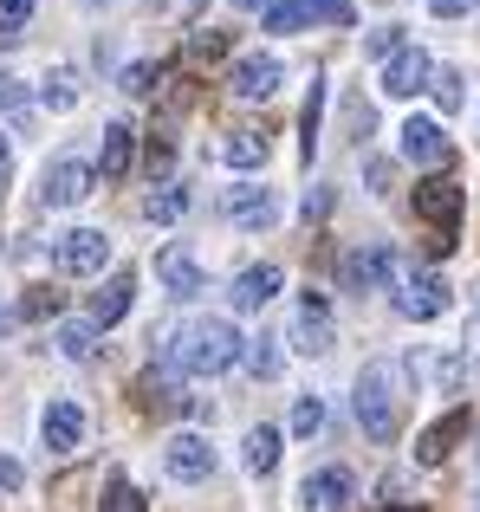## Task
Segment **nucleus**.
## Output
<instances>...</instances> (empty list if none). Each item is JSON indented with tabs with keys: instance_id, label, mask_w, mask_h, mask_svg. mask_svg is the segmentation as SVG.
Wrapping results in <instances>:
<instances>
[{
	"instance_id": "nucleus-31",
	"label": "nucleus",
	"mask_w": 480,
	"mask_h": 512,
	"mask_svg": "<svg viewBox=\"0 0 480 512\" xmlns=\"http://www.w3.org/2000/svg\"><path fill=\"white\" fill-rule=\"evenodd\" d=\"M240 363H247L253 376H279V338H253V344H247V357H240Z\"/></svg>"
},
{
	"instance_id": "nucleus-26",
	"label": "nucleus",
	"mask_w": 480,
	"mask_h": 512,
	"mask_svg": "<svg viewBox=\"0 0 480 512\" xmlns=\"http://www.w3.org/2000/svg\"><path fill=\"white\" fill-rule=\"evenodd\" d=\"M143 214H150V221H182V214H189V188H176V182H163V188H156V195L150 201H143Z\"/></svg>"
},
{
	"instance_id": "nucleus-8",
	"label": "nucleus",
	"mask_w": 480,
	"mask_h": 512,
	"mask_svg": "<svg viewBox=\"0 0 480 512\" xmlns=\"http://www.w3.org/2000/svg\"><path fill=\"white\" fill-rule=\"evenodd\" d=\"M390 273H396V247H390V240H377V247H357V253H344V260H338L344 292H377Z\"/></svg>"
},
{
	"instance_id": "nucleus-13",
	"label": "nucleus",
	"mask_w": 480,
	"mask_h": 512,
	"mask_svg": "<svg viewBox=\"0 0 480 512\" xmlns=\"http://www.w3.org/2000/svg\"><path fill=\"white\" fill-rule=\"evenodd\" d=\"M351 493H357L351 467H318V474H305L299 500H305V512H344V506H351Z\"/></svg>"
},
{
	"instance_id": "nucleus-11",
	"label": "nucleus",
	"mask_w": 480,
	"mask_h": 512,
	"mask_svg": "<svg viewBox=\"0 0 480 512\" xmlns=\"http://www.w3.org/2000/svg\"><path fill=\"white\" fill-rule=\"evenodd\" d=\"M279 59L273 52H247V59H234V72H228V91L234 98H247V104H260V98H273L279 91Z\"/></svg>"
},
{
	"instance_id": "nucleus-27",
	"label": "nucleus",
	"mask_w": 480,
	"mask_h": 512,
	"mask_svg": "<svg viewBox=\"0 0 480 512\" xmlns=\"http://www.w3.org/2000/svg\"><path fill=\"white\" fill-rule=\"evenodd\" d=\"M247 467H253V474H273V467H279V428H253V435H247Z\"/></svg>"
},
{
	"instance_id": "nucleus-47",
	"label": "nucleus",
	"mask_w": 480,
	"mask_h": 512,
	"mask_svg": "<svg viewBox=\"0 0 480 512\" xmlns=\"http://www.w3.org/2000/svg\"><path fill=\"white\" fill-rule=\"evenodd\" d=\"M7 318H13V312H7V299H0V325H7Z\"/></svg>"
},
{
	"instance_id": "nucleus-46",
	"label": "nucleus",
	"mask_w": 480,
	"mask_h": 512,
	"mask_svg": "<svg viewBox=\"0 0 480 512\" xmlns=\"http://www.w3.org/2000/svg\"><path fill=\"white\" fill-rule=\"evenodd\" d=\"M377 512H422V506H416V500H409V506H377Z\"/></svg>"
},
{
	"instance_id": "nucleus-45",
	"label": "nucleus",
	"mask_w": 480,
	"mask_h": 512,
	"mask_svg": "<svg viewBox=\"0 0 480 512\" xmlns=\"http://www.w3.org/2000/svg\"><path fill=\"white\" fill-rule=\"evenodd\" d=\"M234 7H240V13H260V7H266V0H234Z\"/></svg>"
},
{
	"instance_id": "nucleus-16",
	"label": "nucleus",
	"mask_w": 480,
	"mask_h": 512,
	"mask_svg": "<svg viewBox=\"0 0 480 512\" xmlns=\"http://www.w3.org/2000/svg\"><path fill=\"white\" fill-rule=\"evenodd\" d=\"M228 221L234 227H273V214H279V201H273V188H260V182H247V188H228Z\"/></svg>"
},
{
	"instance_id": "nucleus-32",
	"label": "nucleus",
	"mask_w": 480,
	"mask_h": 512,
	"mask_svg": "<svg viewBox=\"0 0 480 512\" xmlns=\"http://www.w3.org/2000/svg\"><path fill=\"white\" fill-rule=\"evenodd\" d=\"M228 52V33H215V26H202V33H189V65H208Z\"/></svg>"
},
{
	"instance_id": "nucleus-24",
	"label": "nucleus",
	"mask_w": 480,
	"mask_h": 512,
	"mask_svg": "<svg viewBox=\"0 0 480 512\" xmlns=\"http://www.w3.org/2000/svg\"><path fill=\"white\" fill-rule=\"evenodd\" d=\"M39 98H46V111H72V104L85 98V85H78V72H72V65H52V72H46V85H39Z\"/></svg>"
},
{
	"instance_id": "nucleus-12",
	"label": "nucleus",
	"mask_w": 480,
	"mask_h": 512,
	"mask_svg": "<svg viewBox=\"0 0 480 512\" xmlns=\"http://www.w3.org/2000/svg\"><path fill=\"white\" fill-rule=\"evenodd\" d=\"M429 85H435V59L422 46H403L383 65V91H390V98H416V91H429Z\"/></svg>"
},
{
	"instance_id": "nucleus-18",
	"label": "nucleus",
	"mask_w": 480,
	"mask_h": 512,
	"mask_svg": "<svg viewBox=\"0 0 480 512\" xmlns=\"http://www.w3.org/2000/svg\"><path fill=\"white\" fill-rule=\"evenodd\" d=\"M396 137H403V156H409V163H429V169L448 163V137H442V124H435V117H409Z\"/></svg>"
},
{
	"instance_id": "nucleus-33",
	"label": "nucleus",
	"mask_w": 480,
	"mask_h": 512,
	"mask_svg": "<svg viewBox=\"0 0 480 512\" xmlns=\"http://www.w3.org/2000/svg\"><path fill=\"white\" fill-rule=\"evenodd\" d=\"M26 20H33V0H0V46H13Z\"/></svg>"
},
{
	"instance_id": "nucleus-40",
	"label": "nucleus",
	"mask_w": 480,
	"mask_h": 512,
	"mask_svg": "<svg viewBox=\"0 0 480 512\" xmlns=\"http://www.w3.org/2000/svg\"><path fill=\"white\" fill-rule=\"evenodd\" d=\"M364 182L377 188V195H390V163H383V156H370V163H364Z\"/></svg>"
},
{
	"instance_id": "nucleus-14",
	"label": "nucleus",
	"mask_w": 480,
	"mask_h": 512,
	"mask_svg": "<svg viewBox=\"0 0 480 512\" xmlns=\"http://www.w3.org/2000/svg\"><path fill=\"white\" fill-rule=\"evenodd\" d=\"M279 286H286V273H279L273 260H260V266H247V273L234 279L228 299H234V312H260V305H273V292H279Z\"/></svg>"
},
{
	"instance_id": "nucleus-41",
	"label": "nucleus",
	"mask_w": 480,
	"mask_h": 512,
	"mask_svg": "<svg viewBox=\"0 0 480 512\" xmlns=\"http://www.w3.org/2000/svg\"><path fill=\"white\" fill-rule=\"evenodd\" d=\"M26 312H33V318L39 312H59V292H33V299H26Z\"/></svg>"
},
{
	"instance_id": "nucleus-3",
	"label": "nucleus",
	"mask_w": 480,
	"mask_h": 512,
	"mask_svg": "<svg viewBox=\"0 0 480 512\" xmlns=\"http://www.w3.org/2000/svg\"><path fill=\"white\" fill-rule=\"evenodd\" d=\"M461 201H468V195H461L448 175H429V182H416V214L435 227V240H429L435 253L455 247V234H461Z\"/></svg>"
},
{
	"instance_id": "nucleus-22",
	"label": "nucleus",
	"mask_w": 480,
	"mask_h": 512,
	"mask_svg": "<svg viewBox=\"0 0 480 512\" xmlns=\"http://www.w3.org/2000/svg\"><path fill=\"white\" fill-rule=\"evenodd\" d=\"M130 124H104V150H98V169H104V182H117V175H130Z\"/></svg>"
},
{
	"instance_id": "nucleus-17",
	"label": "nucleus",
	"mask_w": 480,
	"mask_h": 512,
	"mask_svg": "<svg viewBox=\"0 0 480 512\" xmlns=\"http://www.w3.org/2000/svg\"><path fill=\"white\" fill-rule=\"evenodd\" d=\"M130 299H137V273H111L98 292H91V325H98V331H111L117 318L130 312Z\"/></svg>"
},
{
	"instance_id": "nucleus-44",
	"label": "nucleus",
	"mask_w": 480,
	"mask_h": 512,
	"mask_svg": "<svg viewBox=\"0 0 480 512\" xmlns=\"http://www.w3.org/2000/svg\"><path fill=\"white\" fill-rule=\"evenodd\" d=\"M7 169H13V156H7V143H0V188H7Z\"/></svg>"
},
{
	"instance_id": "nucleus-39",
	"label": "nucleus",
	"mask_w": 480,
	"mask_h": 512,
	"mask_svg": "<svg viewBox=\"0 0 480 512\" xmlns=\"http://www.w3.org/2000/svg\"><path fill=\"white\" fill-rule=\"evenodd\" d=\"M331 214V188H305V221H325Z\"/></svg>"
},
{
	"instance_id": "nucleus-29",
	"label": "nucleus",
	"mask_w": 480,
	"mask_h": 512,
	"mask_svg": "<svg viewBox=\"0 0 480 512\" xmlns=\"http://www.w3.org/2000/svg\"><path fill=\"white\" fill-rule=\"evenodd\" d=\"M52 338H59V350H65L72 363H85L91 350H98V325H59Z\"/></svg>"
},
{
	"instance_id": "nucleus-49",
	"label": "nucleus",
	"mask_w": 480,
	"mask_h": 512,
	"mask_svg": "<svg viewBox=\"0 0 480 512\" xmlns=\"http://www.w3.org/2000/svg\"><path fill=\"white\" fill-rule=\"evenodd\" d=\"M189 7H202V0H189Z\"/></svg>"
},
{
	"instance_id": "nucleus-20",
	"label": "nucleus",
	"mask_w": 480,
	"mask_h": 512,
	"mask_svg": "<svg viewBox=\"0 0 480 512\" xmlns=\"http://www.w3.org/2000/svg\"><path fill=\"white\" fill-rule=\"evenodd\" d=\"M39 435H46L52 454H72L78 441H85V409H78V402H52L46 422H39Z\"/></svg>"
},
{
	"instance_id": "nucleus-10",
	"label": "nucleus",
	"mask_w": 480,
	"mask_h": 512,
	"mask_svg": "<svg viewBox=\"0 0 480 512\" xmlns=\"http://www.w3.org/2000/svg\"><path fill=\"white\" fill-rule=\"evenodd\" d=\"M163 461H169V474H176V480H189V487H202V480L215 474V448H208V435H195V428L169 435Z\"/></svg>"
},
{
	"instance_id": "nucleus-5",
	"label": "nucleus",
	"mask_w": 480,
	"mask_h": 512,
	"mask_svg": "<svg viewBox=\"0 0 480 512\" xmlns=\"http://www.w3.org/2000/svg\"><path fill=\"white\" fill-rule=\"evenodd\" d=\"M98 188V169L85 163V156H59V163H46V175H39V208H78V201Z\"/></svg>"
},
{
	"instance_id": "nucleus-25",
	"label": "nucleus",
	"mask_w": 480,
	"mask_h": 512,
	"mask_svg": "<svg viewBox=\"0 0 480 512\" xmlns=\"http://www.w3.org/2000/svg\"><path fill=\"white\" fill-rule=\"evenodd\" d=\"M318 117H325V85L312 78V91H305V111H299V156L312 163V150H318Z\"/></svg>"
},
{
	"instance_id": "nucleus-34",
	"label": "nucleus",
	"mask_w": 480,
	"mask_h": 512,
	"mask_svg": "<svg viewBox=\"0 0 480 512\" xmlns=\"http://www.w3.org/2000/svg\"><path fill=\"white\" fill-rule=\"evenodd\" d=\"M156 78H163V65H150V59H137V65H124V78L117 85L130 91V98H143V91H156Z\"/></svg>"
},
{
	"instance_id": "nucleus-42",
	"label": "nucleus",
	"mask_w": 480,
	"mask_h": 512,
	"mask_svg": "<svg viewBox=\"0 0 480 512\" xmlns=\"http://www.w3.org/2000/svg\"><path fill=\"white\" fill-rule=\"evenodd\" d=\"M13 487H20V467H13L7 454H0V493H13Z\"/></svg>"
},
{
	"instance_id": "nucleus-7",
	"label": "nucleus",
	"mask_w": 480,
	"mask_h": 512,
	"mask_svg": "<svg viewBox=\"0 0 480 512\" xmlns=\"http://www.w3.org/2000/svg\"><path fill=\"white\" fill-rule=\"evenodd\" d=\"M312 20L351 26L357 7L351 0H273V7H266V33H299V26H312Z\"/></svg>"
},
{
	"instance_id": "nucleus-43",
	"label": "nucleus",
	"mask_w": 480,
	"mask_h": 512,
	"mask_svg": "<svg viewBox=\"0 0 480 512\" xmlns=\"http://www.w3.org/2000/svg\"><path fill=\"white\" fill-rule=\"evenodd\" d=\"M429 7H435V13H468L474 0H429Z\"/></svg>"
},
{
	"instance_id": "nucleus-28",
	"label": "nucleus",
	"mask_w": 480,
	"mask_h": 512,
	"mask_svg": "<svg viewBox=\"0 0 480 512\" xmlns=\"http://www.w3.org/2000/svg\"><path fill=\"white\" fill-rule=\"evenodd\" d=\"M104 512H150V506H143V487L130 474H111L104 480Z\"/></svg>"
},
{
	"instance_id": "nucleus-19",
	"label": "nucleus",
	"mask_w": 480,
	"mask_h": 512,
	"mask_svg": "<svg viewBox=\"0 0 480 512\" xmlns=\"http://www.w3.org/2000/svg\"><path fill=\"white\" fill-rule=\"evenodd\" d=\"M137 402L143 409H195V402L182 396V370H169V363H156V370L137 376Z\"/></svg>"
},
{
	"instance_id": "nucleus-4",
	"label": "nucleus",
	"mask_w": 480,
	"mask_h": 512,
	"mask_svg": "<svg viewBox=\"0 0 480 512\" xmlns=\"http://www.w3.org/2000/svg\"><path fill=\"white\" fill-rule=\"evenodd\" d=\"M448 305H455V292H448L442 273H429V266H403V279H396V312H403L409 325H429V318H442Z\"/></svg>"
},
{
	"instance_id": "nucleus-37",
	"label": "nucleus",
	"mask_w": 480,
	"mask_h": 512,
	"mask_svg": "<svg viewBox=\"0 0 480 512\" xmlns=\"http://www.w3.org/2000/svg\"><path fill=\"white\" fill-rule=\"evenodd\" d=\"M169 163H176V156H169V143H163V137H150V156H143L150 182H163V175H169Z\"/></svg>"
},
{
	"instance_id": "nucleus-9",
	"label": "nucleus",
	"mask_w": 480,
	"mask_h": 512,
	"mask_svg": "<svg viewBox=\"0 0 480 512\" xmlns=\"http://www.w3.org/2000/svg\"><path fill=\"white\" fill-rule=\"evenodd\" d=\"M292 350H299V357H325V350H331V305H325V292H299V312H292Z\"/></svg>"
},
{
	"instance_id": "nucleus-15",
	"label": "nucleus",
	"mask_w": 480,
	"mask_h": 512,
	"mask_svg": "<svg viewBox=\"0 0 480 512\" xmlns=\"http://www.w3.org/2000/svg\"><path fill=\"white\" fill-rule=\"evenodd\" d=\"M156 279H163L176 299H195V292H208V273L189 260V247H163V253H156Z\"/></svg>"
},
{
	"instance_id": "nucleus-6",
	"label": "nucleus",
	"mask_w": 480,
	"mask_h": 512,
	"mask_svg": "<svg viewBox=\"0 0 480 512\" xmlns=\"http://www.w3.org/2000/svg\"><path fill=\"white\" fill-rule=\"evenodd\" d=\"M104 260H111V234H98V227H72V234L52 240V266L72 273V279L104 273Z\"/></svg>"
},
{
	"instance_id": "nucleus-23",
	"label": "nucleus",
	"mask_w": 480,
	"mask_h": 512,
	"mask_svg": "<svg viewBox=\"0 0 480 512\" xmlns=\"http://www.w3.org/2000/svg\"><path fill=\"white\" fill-rule=\"evenodd\" d=\"M221 163L228 169H266V137L260 130H234V137L221 143Z\"/></svg>"
},
{
	"instance_id": "nucleus-30",
	"label": "nucleus",
	"mask_w": 480,
	"mask_h": 512,
	"mask_svg": "<svg viewBox=\"0 0 480 512\" xmlns=\"http://www.w3.org/2000/svg\"><path fill=\"white\" fill-rule=\"evenodd\" d=\"M318 428H325V402H318V396H299V402H292V435H318Z\"/></svg>"
},
{
	"instance_id": "nucleus-38",
	"label": "nucleus",
	"mask_w": 480,
	"mask_h": 512,
	"mask_svg": "<svg viewBox=\"0 0 480 512\" xmlns=\"http://www.w3.org/2000/svg\"><path fill=\"white\" fill-rule=\"evenodd\" d=\"M0 111H7V117H26V91H20V78H0Z\"/></svg>"
},
{
	"instance_id": "nucleus-21",
	"label": "nucleus",
	"mask_w": 480,
	"mask_h": 512,
	"mask_svg": "<svg viewBox=\"0 0 480 512\" xmlns=\"http://www.w3.org/2000/svg\"><path fill=\"white\" fill-rule=\"evenodd\" d=\"M461 435H468V409H448L435 428H422V441H416V461H422V467H442V461H448V448H455Z\"/></svg>"
},
{
	"instance_id": "nucleus-2",
	"label": "nucleus",
	"mask_w": 480,
	"mask_h": 512,
	"mask_svg": "<svg viewBox=\"0 0 480 512\" xmlns=\"http://www.w3.org/2000/svg\"><path fill=\"white\" fill-rule=\"evenodd\" d=\"M403 389L409 370L390 357H370L364 376H357V422H364L370 441H396V422H403Z\"/></svg>"
},
{
	"instance_id": "nucleus-48",
	"label": "nucleus",
	"mask_w": 480,
	"mask_h": 512,
	"mask_svg": "<svg viewBox=\"0 0 480 512\" xmlns=\"http://www.w3.org/2000/svg\"><path fill=\"white\" fill-rule=\"evenodd\" d=\"M85 7H104V0H85Z\"/></svg>"
},
{
	"instance_id": "nucleus-1",
	"label": "nucleus",
	"mask_w": 480,
	"mask_h": 512,
	"mask_svg": "<svg viewBox=\"0 0 480 512\" xmlns=\"http://www.w3.org/2000/svg\"><path fill=\"white\" fill-rule=\"evenodd\" d=\"M247 357V338L228 325V318H189L163 338V363L182 376H221Z\"/></svg>"
},
{
	"instance_id": "nucleus-36",
	"label": "nucleus",
	"mask_w": 480,
	"mask_h": 512,
	"mask_svg": "<svg viewBox=\"0 0 480 512\" xmlns=\"http://www.w3.org/2000/svg\"><path fill=\"white\" fill-rule=\"evenodd\" d=\"M364 46H370V52H377V59H383V65H390V59H396V52H403V26H377V33H370V39H364Z\"/></svg>"
},
{
	"instance_id": "nucleus-35",
	"label": "nucleus",
	"mask_w": 480,
	"mask_h": 512,
	"mask_svg": "<svg viewBox=\"0 0 480 512\" xmlns=\"http://www.w3.org/2000/svg\"><path fill=\"white\" fill-rule=\"evenodd\" d=\"M429 91H435V104H442V117H448V111H461V72H435V85H429Z\"/></svg>"
}]
</instances>
